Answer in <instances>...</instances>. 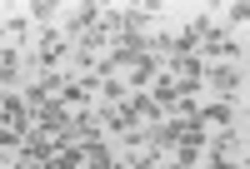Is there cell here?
Instances as JSON below:
<instances>
[{"label": "cell", "mask_w": 250, "mask_h": 169, "mask_svg": "<svg viewBox=\"0 0 250 169\" xmlns=\"http://www.w3.org/2000/svg\"><path fill=\"white\" fill-rule=\"evenodd\" d=\"M210 84H215L220 95H235V90H240V70H235V65H225V70L210 75Z\"/></svg>", "instance_id": "6da1fadb"}, {"label": "cell", "mask_w": 250, "mask_h": 169, "mask_svg": "<svg viewBox=\"0 0 250 169\" xmlns=\"http://www.w3.org/2000/svg\"><path fill=\"white\" fill-rule=\"evenodd\" d=\"M15 70H20V55H15V50H0V84H10Z\"/></svg>", "instance_id": "7a4b0ae2"}, {"label": "cell", "mask_w": 250, "mask_h": 169, "mask_svg": "<svg viewBox=\"0 0 250 169\" xmlns=\"http://www.w3.org/2000/svg\"><path fill=\"white\" fill-rule=\"evenodd\" d=\"M230 20H235V25H245V20H250V5H245V0H240V5H230Z\"/></svg>", "instance_id": "3957f363"}]
</instances>
